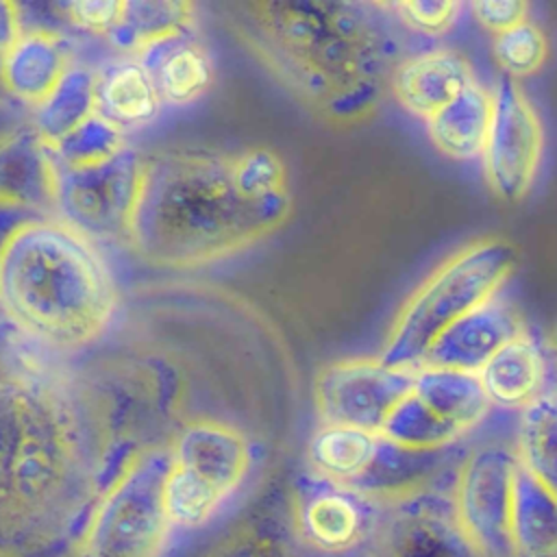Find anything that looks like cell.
I'll list each match as a JSON object with an SVG mask.
<instances>
[{
	"instance_id": "cell-1",
	"label": "cell",
	"mask_w": 557,
	"mask_h": 557,
	"mask_svg": "<svg viewBox=\"0 0 557 557\" xmlns=\"http://www.w3.org/2000/svg\"><path fill=\"white\" fill-rule=\"evenodd\" d=\"M289 211V194L246 196L233 157L161 152L144 163L128 242L150 263L196 268L257 244Z\"/></svg>"
},
{
	"instance_id": "cell-2",
	"label": "cell",
	"mask_w": 557,
	"mask_h": 557,
	"mask_svg": "<svg viewBox=\"0 0 557 557\" xmlns=\"http://www.w3.org/2000/svg\"><path fill=\"white\" fill-rule=\"evenodd\" d=\"M24 398L0 396V557H72L109 481L63 413Z\"/></svg>"
},
{
	"instance_id": "cell-3",
	"label": "cell",
	"mask_w": 557,
	"mask_h": 557,
	"mask_svg": "<svg viewBox=\"0 0 557 557\" xmlns=\"http://www.w3.org/2000/svg\"><path fill=\"white\" fill-rule=\"evenodd\" d=\"M248 41L302 98L337 117L379 96L387 50L376 26L346 2H250Z\"/></svg>"
},
{
	"instance_id": "cell-4",
	"label": "cell",
	"mask_w": 557,
	"mask_h": 557,
	"mask_svg": "<svg viewBox=\"0 0 557 557\" xmlns=\"http://www.w3.org/2000/svg\"><path fill=\"white\" fill-rule=\"evenodd\" d=\"M113 276L94 244L61 220L20 224L0 250V307L35 339L72 350L115 311Z\"/></svg>"
},
{
	"instance_id": "cell-5",
	"label": "cell",
	"mask_w": 557,
	"mask_h": 557,
	"mask_svg": "<svg viewBox=\"0 0 557 557\" xmlns=\"http://www.w3.org/2000/svg\"><path fill=\"white\" fill-rule=\"evenodd\" d=\"M513 265L516 248L500 237L476 239L455 252L403 305L379 359L418 368L440 333L498 294Z\"/></svg>"
},
{
	"instance_id": "cell-6",
	"label": "cell",
	"mask_w": 557,
	"mask_h": 557,
	"mask_svg": "<svg viewBox=\"0 0 557 557\" xmlns=\"http://www.w3.org/2000/svg\"><path fill=\"white\" fill-rule=\"evenodd\" d=\"M170 468L165 446L135 453L100 494L72 557H161L172 529L163 507Z\"/></svg>"
},
{
	"instance_id": "cell-7",
	"label": "cell",
	"mask_w": 557,
	"mask_h": 557,
	"mask_svg": "<svg viewBox=\"0 0 557 557\" xmlns=\"http://www.w3.org/2000/svg\"><path fill=\"white\" fill-rule=\"evenodd\" d=\"M146 159L124 146L111 159L81 170L57 168L54 207L61 222L91 239H128Z\"/></svg>"
},
{
	"instance_id": "cell-8",
	"label": "cell",
	"mask_w": 557,
	"mask_h": 557,
	"mask_svg": "<svg viewBox=\"0 0 557 557\" xmlns=\"http://www.w3.org/2000/svg\"><path fill=\"white\" fill-rule=\"evenodd\" d=\"M379 503L368 557H485L461 529L450 492L426 485Z\"/></svg>"
},
{
	"instance_id": "cell-9",
	"label": "cell",
	"mask_w": 557,
	"mask_h": 557,
	"mask_svg": "<svg viewBox=\"0 0 557 557\" xmlns=\"http://www.w3.org/2000/svg\"><path fill=\"white\" fill-rule=\"evenodd\" d=\"M516 453L503 444L474 448L459 466L450 492L461 529L485 557H511L509 518Z\"/></svg>"
},
{
	"instance_id": "cell-10",
	"label": "cell",
	"mask_w": 557,
	"mask_h": 557,
	"mask_svg": "<svg viewBox=\"0 0 557 557\" xmlns=\"http://www.w3.org/2000/svg\"><path fill=\"white\" fill-rule=\"evenodd\" d=\"M413 368H394L376 359H344L324 366L313 385L324 424L381 431L392 409L411 394Z\"/></svg>"
},
{
	"instance_id": "cell-11",
	"label": "cell",
	"mask_w": 557,
	"mask_h": 557,
	"mask_svg": "<svg viewBox=\"0 0 557 557\" xmlns=\"http://www.w3.org/2000/svg\"><path fill=\"white\" fill-rule=\"evenodd\" d=\"M544 148L542 122L516 85L505 76L492 94V122L483 148L485 178L496 196L516 202L527 196Z\"/></svg>"
},
{
	"instance_id": "cell-12",
	"label": "cell",
	"mask_w": 557,
	"mask_h": 557,
	"mask_svg": "<svg viewBox=\"0 0 557 557\" xmlns=\"http://www.w3.org/2000/svg\"><path fill=\"white\" fill-rule=\"evenodd\" d=\"M381 503L313 474L294 500L296 544L322 555H348L368 546Z\"/></svg>"
},
{
	"instance_id": "cell-13",
	"label": "cell",
	"mask_w": 557,
	"mask_h": 557,
	"mask_svg": "<svg viewBox=\"0 0 557 557\" xmlns=\"http://www.w3.org/2000/svg\"><path fill=\"white\" fill-rule=\"evenodd\" d=\"M172 466L209 485L224 500L242 485L250 466L246 437L222 422L196 420L170 446Z\"/></svg>"
},
{
	"instance_id": "cell-14",
	"label": "cell",
	"mask_w": 557,
	"mask_h": 557,
	"mask_svg": "<svg viewBox=\"0 0 557 557\" xmlns=\"http://www.w3.org/2000/svg\"><path fill=\"white\" fill-rule=\"evenodd\" d=\"M522 331L516 311L494 296L440 333L420 366L476 374L505 342Z\"/></svg>"
},
{
	"instance_id": "cell-15",
	"label": "cell",
	"mask_w": 557,
	"mask_h": 557,
	"mask_svg": "<svg viewBox=\"0 0 557 557\" xmlns=\"http://www.w3.org/2000/svg\"><path fill=\"white\" fill-rule=\"evenodd\" d=\"M472 81L470 63L461 54L442 48L400 63L392 74V91L403 109L429 120Z\"/></svg>"
},
{
	"instance_id": "cell-16",
	"label": "cell",
	"mask_w": 557,
	"mask_h": 557,
	"mask_svg": "<svg viewBox=\"0 0 557 557\" xmlns=\"http://www.w3.org/2000/svg\"><path fill=\"white\" fill-rule=\"evenodd\" d=\"M57 165L37 133L0 141V205L26 213L54 207Z\"/></svg>"
},
{
	"instance_id": "cell-17",
	"label": "cell",
	"mask_w": 557,
	"mask_h": 557,
	"mask_svg": "<svg viewBox=\"0 0 557 557\" xmlns=\"http://www.w3.org/2000/svg\"><path fill=\"white\" fill-rule=\"evenodd\" d=\"M67 67L63 41L46 30L22 33L2 54L7 91L35 107L48 98Z\"/></svg>"
},
{
	"instance_id": "cell-18",
	"label": "cell",
	"mask_w": 557,
	"mask_h": 557,
	"mask_svg": "<svg viewBox=\"0 0 557 557\" xmlns=\"http://www.w3.org/2000/svg\"><path fill=\"white\" fill-rule=\"evenodd\" d=\"M544 357L540 346L522 331L505 342L476 372L490 403L524 407L544 392Z\"/></svg>"
},
{
	"instance_id": "cell-19",
	"label": "cell",
	"mask_w": 557,
	"mask_h": 557,
	"mask_svg": "<svg viewBox=\"0 0 557 557\" xmlns=\"http://www.w3.org/2000/svg\"><path fill=\"white\" fill-rule=\"evenodd\" d=\"M492 122V91L472 81L433 117L426 120L433 146L450 159H474L483 152Z\"/></svg>"
},
{
	"instance_id": "cell-20",
	"label": "cell",
	"mask_w": 557,
	"mask_h": 557,
	"mask_svg": "<svg viewBox=\"0 0 557 557\" xmlns=\"http://www.w3.org/2000/svg\"><path fill=\"white\" fill-rule=\"evenodd\" d=\"M411 394L433 413L453 422L463 433H470L492 407L476 374L448 368H413Z\"/></svg>"
},
{
	"instance_id": "cell-21",
	"label": "cell",
	"mask_w": 557,
	"mask_h": 557,
	"mask_svg": "<svg viewBox=\"0 0 557 557\" xmlns=\"http://www.w3.org/2000/svg\"><path fill=\"white\" fill-rule=\"evenodd\" d=\"M511 557H557V503L520 466L513 479L509 518Z\"/></svg>"
},
{
	"instance_id": "cell-22",
	"label": "cell",
	"mask_w": 557,
	"mask_h": 557,
	"mask_svg": "<svg viewBox=\"0 0 557 557\" xmlns=\"http://www.w3.org/2000/svg\"><path fill=\"white\" fill-rule=\"evenodd\" d=\"M159 109L157 85L139 61L113 63L102 76H96V113L117 128L148 124Z\"/></svg>"
},
{
	"instance_id": "cell-23",
	"label": "cell",
	"mask_w": 557,
	"mask_h": 557,
	"mask_svg": "<svg viewBox=\"0 0 557 557\" xmlns=\"http://www.w3.org/2000/svg\"><path fill=\"white\" fill-rule=\"evenodd\" d=\"M139 63L150 72L161 102L174 107L198 100L213 81V61L207 50L183 39L144 52Z\"/></svg>"
},
{
	"instance_id": "cell-24",
	"label": "cell",
	"mask_w": 557,
	"mask_h": 557,
	"mask_svg": "<svg viewBox=\"0 0 557 557\" xmlns=\"http://www.w3.org/2000/svg\"><path fill=\"white\" fill-rule=\"evenodd\" d=\"M194 22V4L185 0L124 2L120 22L107 33L111 44L144 54L161 44L183 39Z\"/></svg>"
},
{
	"instance_id": "cell-25",
	"label": "cell",
	"mask_w": 557,
	"mask_h": 557,
	"mask_svg": "<svg viewBox=\"0 0 557 557\" xmlns=\"http://www.w3.org/2000/svg\"><path fill=\"white\" fill-rule=\"evenodd\" d=\"M379 435L352 426L322 424L307 446V459L315 476L355 487L376 453Z\"/></svg>"
},
{
	"instance_id": "cell-26",
	"label": "cell",
	"mask_w": 557,
	"mask_h": 557,
	"mask_svg": "<svg viewBox=\"0 0 557 557\" xmlns=\"http://www.w3.org/2000/svg\"><path fill=\"white\" fill-rule=\"evenodd\" d=\"M518 466L548 492H557V403L555 392H542L522 407L518 426Z\"/></svg>"
},
{
	"instance_id": "cell-27",
	"label": "cell",
	"mask_w": 557,
	"mask_h": 557,
	"mask_svg": "<svg viewBox=\"0 0 557 557\" xmlns=\"http://www.w3.org/2000/svg\"><path fill=\"white\" fill-rule=\"evenodd\" d=\"M96 113V74L70 65L48 98L37 107L35 126L44 144L54 146Z\"/></svg>"
},
{
	"instance_id": "cell-28",
	"label": "cell",
	"mask_w": 557,
	"mask_h": 557,
	"mask_svg": "<svg viewBox=\"0 0 557 557\" xmlns=\"http://www.w3.org/2000/svg\"><path fill=\"white\" fill-rule=\"evenodd\" d=\"M379 435L405 450L437 453L453 446L466 433L453 422L433 413L413 394H409L392 409Z\"/></svg>"
},
{
	"instance_id": "cell-29",
	"label": "cell",
	"mask_w": 557,
	"mask_h": 557,
	"mask_svg": "<svg viewBox=\"0 0 557 557\" xmlns=\"http://www.w3.org/2000/svg\"><path fill=\"white\" fill-rule=\"evenodd\" d=\"M124 146V131L104 120L100 113H94L61 141L50 146V152L57 168L81 170L111 159Z\"/></svg>"
},
{
	"instance_id": "cell-30",
	"label": "cell",
	"mask_w": 557,
	"mask_h": 557,
	"mask_svg": "<svg viewBox=\"0 0 557 557\" xmlns=\"http://www.w3.org/2000/svg\"><path fill=\"white\" fill-rule=\"evenodd\" d=\"M198 557H307L298 544L268 518H248L220 535Z\"/></svg>"
},
{
	"instance_id": "cell-31",
	"label": "cell",
	"mask_w": 557,
	"mask_h": 557,
	"mask_svg": "<svg viewBox=\"0 0 557 557\" xmlns=\"http://www.w3.org/2000/svg\"><path fill=\"white\" fill-rule=\"evenodd\" d=\"M494 59L511 76H531L535 74L548 54V41L544 33L531 24L520 22L498 35H494Z\"/></svg>"
},
{
	"instance_id": "cell-32",
	"label": "cell",
	"mask_w": 557,
	"mask_h": 557,
	"mask_svg": "<svg viewBox=\"0 0 557 557\" xmlns=\"http://www.w3.org/2000/svg\"><path fill=\"white\" fill-rule=\"evenodd\" d=\"M398 11V17L413 28L431 37L448 33L457 20L461 2L453 0H403L392 4Z\"/></svg>"
},
{
	"instance_id": "cell-33",
	"label": "cell",
	"mask_w": 557,
	"mask_h": 557,
	"mask_svg": "<svg viewBox=\"0 0 557 557\" xmlns=\"http://www.w3.org/2000/svg\"><path fill=\"white\" fill-rule=\"evenodd\" d=\"M63 9L72 24L89 33H109L124 13L122 0H76L65 2Z\"/></svg>"
},
{
	"instance_id": "cell-34",
	"label": "cell",
	"mask_w": 557,
	"mask_h": 557,
	"mask_svg": "<svg viewBox=\"0 0 557 557\" xmlns=\"http://www.w3.org/2000/svg\"><path fill=\"white\" fill-rule=\"evenodd\" d=\"M470 11L485 30L498 35L524 22L529 4L520 0H476L470 4Z\"/></svg>"
},
{
	"instance_id": "cell-35",
	"label": "cell",
	"mask_w": 557,
	"mask_h": 557,
	"mask_svg": "<svg viewBox=\"0 0 557 557\" xmlns=\"http://www.w3.org/2000/svg\"><path fill=\"white\" fill-rule=\"evenodd\" d=\"M22 35L20 13L15 2L0 0V54H4Z\"/></svg>"
},
{
	"instance_id": "cell-36",
	"label": "cell",
	"mask_w": 557,
	"mask_h": 557,
	"mask_svg": "<svg viewBox=\"0 0 557 557\" xmlns=\"http://www.w3.org/2000/svg\"><path fill=\"white\" fill-rule=\"evenodd\" d=\"M35 215L33 213H26V211H20V209H11V207H2L0 205V250L4 248L7 239L11 237V233L24 224L26 220H33Z\"/></svg>"
},
{
	"instance_id": "cell-37",
	"label": "cell",
	"mask_w": 557,
	"mask_h": 557,
	"mask_svg": "<svg viewBox=\"0 0 557 557\" xmlns=\"http://www.w3.org/2000/svg\"><path fill=\"white\" fill-rule=\"evenodd\" d=\"M9 96L7 91V83H4V72H2V54H0V100H4Z\"/></svg>"
}]
</instances>
